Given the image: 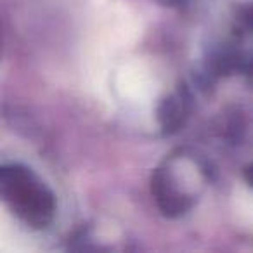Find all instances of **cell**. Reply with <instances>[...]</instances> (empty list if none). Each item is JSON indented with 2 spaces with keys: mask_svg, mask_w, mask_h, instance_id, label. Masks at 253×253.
I'll return each mask as SVG.
<instances>
[{
  "mask_svg": "<svg viewBox=\"0 0 253 253\" xmlns=\"http://www.w3.org/2000/svg\"><path fill=\"white\" fill-rule=\"evenodd\" d=\"M241 75L246 78L250 87L253 88V52L248 54V57H246V63H245V68H243Z\"/></svg>",
  "mask_w": 253,
  "mask_h": 253,
  "instance_id": "cell-5",
  "label": "cell"
},
{
  "mask_svg": "<svg viewBox=\"0 0 253 253\" xmlns=\"http://www.w3.org/2000/svg\"><path fill=\"white\" fill-rule=\"evenodd\" d=\"M243 175H245L246 184H248L250 187H253V163H250V165L246 167L245 172H243Z\"/></svg>",
  "mask_w": 253,
  "mask_h": 253,
  "instance_id": "cell-6",
  "label": "cell"
},
{
  "mask_svg": "<svg viewBox=\"0 0 253 253\" xmlns=\"http://www.w3.org/2000/svg\"><path fill=\"white\" fill-rule=\"evenodd\" d=\"M238 25H239V32L253 33V2H248L246 5L239 7Z\"/></svg>",
  "mask_w": 253,
  "mask_h": 253,
  "instance_id": "cell-4",
  "label": "cell"
},
{
  "mask_svg": "<svg viewBox=\"0 0 253 253\" xmlns=\"http://www.w3.org/2000/svg\"><path fill=\"white\" fill-rule=\"evenodd\" d=\"M0 194L11 213L30 229H47L56 217L57 203L50 187L21 163L0 169Z\"/></svg>",
  "mask_w": 253,
  "mask_h": 253,
  "instance_id": "cell-2",
  "label": "cell"
},
{
  "mask_svg": "<svg viewBox=\"0 0 253 253\" xmlns=\"http://www.w3.org/2000/svg\"><path fill=\"white\" fill-rule=\"evenodd\" d=\"M160 2H163V4H180L184 0H160Z\"/></svg>",
  "mask_w": 253,
  "mask_h": 253,
  "instance_id": "cell-7",
  "label": "cell"
},
{
  "mask_svg": "<svg viewBox=\"0 0 253 253\" xmlns=\"http://www.w3.org/2000/svg\"><path fill=\"white\" fill-rule=\"evenodd\" d=\"M210 167L193 151L169 155L151 177V194L158 210L169 218L186 215L210 182Z\"/></svg>",
  "mask_w": 253,
  "mask_h": 253,
  "instance_id": "cell-1",
  "label": "cell"
},
{
  "mask_svg": "<svg viewBox=\"0 0 253 253\" xmlns=\"http://www.w3.org/2000/svg\"><path fill=\"white\" fill-rule=\"evenodd\" d=\"M191 111V95L186 87H179L167 95V99L162 102L158 109L160 126L165 134H173L184 126L187 116Z\"/></svg>",
  "mask_w": 253,
  "mask_h": 253,
  "instance_id": "cell-3",
  "label": "cell"
}]
</instances>
